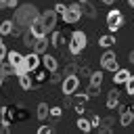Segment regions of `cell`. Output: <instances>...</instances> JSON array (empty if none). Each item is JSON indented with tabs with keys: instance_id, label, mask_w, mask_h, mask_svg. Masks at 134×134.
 I'll return each mask as SVG.
<instances>
[{
	"instance_id": "5b68a950",
	"label": "cell",
	"mask_w": 134,
	"mask_h": 134,
	"mask_svg": "<svg viewBox=\"0 0 134 134\" xmlns=\"http://www.w3.org/2000/svg\"><path fill=\"white\" fill-rule=\"evenodd\" d=\"M77 86H80V77H77L75 73H67V75L63 77L61 88H63V92H65V94H75Z\"/></svg>"
},
{
	"instance_id": "44dd1931",
	"label": "cell",
	"mask_w": 134,
	"mask_h": 134,
	"mask_svg": "<svg viewBox=\"0 0 134 134\" xmlns=\"http://www.w3.org/2000/svg\"><path fill=\"white\" fill-rule=\"evenodd\" d=\"M132 121H134V117H132L130 109H128V107H121V117H119V124H121V126H130Z\"/></svg>"
},
{
	"instance_id": "ba28073f",
	"label": "cell",
	"mask_w": 134,
	"mask_h": 134,
	"mask_svg": "<svg viewBox=\"0 0 134 134\" xmlns=\"http://www.w3.org/2000/svg\"><path fill=\"white\" fill-rule=\"evenodd\" d=\"M100 84H103V73L100 71H94L90 75V82H88V94H98Z\"/></svg>"
},
{
	"instance_id": "cb8c5ba5",
	"label": "cell",
	"mask_w": 134,
	"mask_h": 134,
	"mask_svg": "<svg viewBox=\"0 0 134 134\" xmlns=\"http://www.w3.org/2000/svg\"><path fill=\"white\" fill-rule=\"evenodd\" d=\"M80 6H82V15H86V17H94V15H96V10H94L92 4H88V2H80Z\"/></svg>"
},
{
	"instance_id": "7c38bea8",
	"label": "cell",
	"mask_w": 134,
	"mask_h": 134,
	"mask_svg": "<svg viewBox=\"0 0 134 134\" xmlns=\"http://www.w3.org/2000/svg\"><path fill=\"white\" fill-rule=\"evenodd\" d=\"M31 71H25V73H19V84L23 90H31L34 88V80H31Z\"/></svg>"
},
{
	"instance_id": "1f68e13d",
	"label": "cell",
	"mask_w": 134,
	"mask_h": 134,
	"mask_svg": "<svg viewBox=\"0 0 134 134\" xmlns=\"http://www.w3.org/2000/svg\"><path fill=\"white\" fill-rule=\"evenodd\" d=\"M75 113H80V115H84V100H80V103L75 105Z\"/></svg>"
},
{
	"instance_id": "7a4b0ae2",
	"label": "cell",
	"mask_w": 134,
	"mask_h": 134,
	"mask_svg": "<svg viewBox=\"0 0 134 134\" xmlns=\"http://www.w3.org/2000/svg\"><path fill=\"white\" fill-rule=\"evenodd\" d=\"M86 44H88L86 34H84L82 29H75V31L71 34V38H69V52H71V54H80V52L86 48Z\"/></svg>"
},
{
	"instance_id": "52a82bcc",
	"label": "cell",
	"mask_w": 134,
	"mask_h": 134,
	"mask_svg": "<svg viewBox=\"0 0 134 134\" xmlns=\"http://www.w3.org/2000/svg\"><path fill=\"white\" fill-rule=\"evenodd\" d=\"M57 10L52 8V10H44V13H40V19H42V23L46 25V29L48 31H52L54 29V25H57Z\"/></svg>"
},
{
	"instance_id": "ab89813d",
	"label": "cell",
	"mask_w": 134,
	"mask_h": 134,
	"mask_svg": "<svg viewBox=\"0 0 134 134\" xmlns=\"http://www.w3.org/2000/svg\"><path fill=\"white\" fill-rule=\"evenodd\" d=\"M2 80H4V75H0V88H2Z\"/></svg>"
},
{
	"instance_id": "2e32d148",
	"label": "cell",
	"mask_w": 134,
	"mask_h": 134,
	"mask_svg": "<svg viewBox=\"0 0 134 134\" xmlns=\"http://www.w3.org/2000/svg\"><path fill=\"white\" fill-rule=\"evenodd\" d=\"M46 50H48V38H46V36H42V38H38V40H36V44H34V52L44 54Z\"/></svg>"
},
{
	"instance_id": "4316f807",
	"label": "cell",
	"mask_w": 134,
	"mask_h": 134,
	"mask_svg": "<svg viewBox=\"0 0 134 134\" xmlns=\"http://www.w3.org/2000/svg\"><path fill=\"white\" fill-rule=\"evenodd\" d=\"M19 6V0H0V8H15Z\"/></svg>"
},
{
	"instance_id": "3957f363",
	"label": "cell",
	"mask_w": 134,
	"mask_h": 134,
	"mask_svg": "<svg viewBox=\"0 0 134 134\" xmlns=\"http://www.w3.org/2000/svg\"><path fill=\"white\" fill-rule=\"evenodd\" d=\"M100 67H103V69H107V71H113V73L119 69V65H117V59H115V52H113V50H109V48H107V50L103 52V57H100Z\"/></svg>"
},
{
	"instance_id": "30bf717a",
	"label": "cell",
	"mask_w": 134,
	"mask_h": 134,
	"mask_svg": "<svg viewBox=\"0 0 134 134\" xmlns=\"http://www.w3.org/2000/svg\"><path fill=\"white\" fill-rule=\"evenodd\" d=\"M29 29H31V31H34L38 38H42V36H46V34H48V29H46V25L42 23V19H40V17H36V19L31 21Z\"/></svg>"
},
{
	"instance_id": "e575fe53",
	"label": "cell",
	"mask_w": 134,
	"mask_h": 134,
	"mask_svg": "<svg viewBox=\"0 0 134 134\" xmlns=\"http://www.w3.org/2000/svg\"><path fill=\"white\" fill-rule=\"evenodd\" d=\"M88 96H90L88 92H80V94H75V98H77V100H88Z\"/></svg>"
},
{
	"instance_id": "603a6c76",
	"label": "cell",
	"mask_w": 134,
	"mask_h": 134,
	"mask_svg": "<svg viewBox=\"0 0 134 134\" xmlns=\"http://www.w3.org/2000/svg\"><path fill=\"white\" fill-rule=\"evenodd\" d=\"M36 113H38V119H48V115H50V109H48V105L46 103H40L38 105V109H36Z\"/></svg>"
},
{
	"instance_id": "836d02e7",
	"label": "cell",
	"mask_w": 134,
	"mask_h": 134,
	"mask_svg": "<svg viewBox=\"0 0 134 134\" xmlns=\"http://www.w3.org/2000/svg\"><path fill=\"white\" fill-rule=\"evenodd\" d=\"M80 73H82V75H88V77L92 75V71H90L88 67H82V65H80Z\"/></svg>"
},
{
	"instance_id": "ffe728a7",
	"label": "cell",
	"mask_w": 134,
	"mask_h": 134,
	"mask_svg": "<svg viewBox=\"0 0 134 134\" xmlns=\"http://www.w3.org/2000/svg\"><path fill=\"white\" fill-rule=\"evenodd\" d=\"M107 107H109V109L119 107V92H117V90H111V92H109V96H107Z\"/></svg>"
},
{
	"instance_id": "d590c367",
	"label": "cell",
	"mask_w": 134,
	"mask_h": 134,
	"mask_svg": "<svg viewBox=\"0 0 134 134\" xmlns=\"http://www.w3.org/2000/svg\"><path fill=\"white\" fill-rule=\"evenodd\" d=\"M90 124H92V128H94V126H100V117H98V115H94V117L90 119Z\"/></svg>"
},
{
	"instance_id": "8d00e7d4",
	"label": "cell",
	"mask_w": 134,
	"mask_h": 134,
	"mask_svg": "<svg viewBox=\"0 0 134 134\" xmlns=\"http://www.w3.org/2000/svg\"><path fill=\"white\" fill-rule=\"evenodd\" d=\"M128 59H130V63H134V50H132V52L128 54Z\"/></svg>"
},
{
	"instance_id": "f546056e",
	"label": "cell",
	"mask_w": 134,
	"mask_h": 134,
	"mask_svg": "<svg viewBox=\"0 0 134 134\" xmlns=\"http://www.w3.org/2000/svg\"><path fill=\"white\" fill-rule=\"evenodd\" d=\"M61 113H63V111H61V107H52V109H50V117H54V119H59V117H61Z\"/></svg>"
},
{
	"instance_id": "6da1fadb",
	"label": "cell",
	"mask_w": 134,
	"mask_h": 134,
	"mask_svg": "<svg viewBox=\"0 0 134 134\" xmlns=\"http://www.w3.org/2000/svg\"><path fill=\"white\" fill-rule=\"evenodd\" d=\"M36 17H40L38 8H36V6H31V4H23V6H19V8H17L15 25H17V27H29V25H31V21H34Z\"/></svg>"
},
{
	"instance_id": "277c9868",
	"label": "cell",
	"mask_w": 134,
	"mask_h": 134,
	"mask_svg": "<svg viewBox=\"0 0 134 134\" xmlns=\"http://www.w3.org/2000/svg\"><path fill=\"white\" fill-rule=\"evenodd\" d=\"M121 25H124L121 10H109L107 13V27H109V31H117Z\"/></svg>"
},
{
	"instance_id": "ac0fdd59",
	"label": "cell",
	"mask_w": 134,
	"mask_h": 134,
	"mask_svg": "<svg viewBox=\"0 0 134 134\" xmlns=\"http://www.w3.org/2000/svg\"><path fill=\"white\" fill-rule=\"evenodd\" d=\"M6 61H10L13 65H17V67H19V65L25 61V57H23L21 52H17V50H8V54H6Z\"/></svg>"
},
{
	"instance_id": "484cf974",
	"label": "cell",
	"mask_w": 134,
	"mask_h": 134,
	"mask_svg": "<svg viewBox=\"0 0 134 134\" xmlns=\"http://www.w3.org/2000/svg\"><path fill=\"white\" fill-rule=\"evenodd\" d=\"M77 128H80L82 132H90V130H92V124H90L88 119H84V117H80V119H77Z\"/></svg>"
},
{
	"instance_id": "b9f144b4",
	"label": "cell",
	"mask_w": 134,
	"mask_h": 134,
	"mask_svg": "<svg viewBox=\"0 0 134 134\" xmlns=\"http://www.w3.org/2000/svg\"><path fill=\"white\" fill-rule=\"evenodd\" d=\"M0 46H2V36H0Z\"/></svg>"
},
{
	"instance_id": "d6a6232c",
	"label": "cell",
	"mask_w": 134,
	"mask_h": 134,
	"mask_svg": "<svg viewBox=\"0 0 134 134\" xmlns=\"http://www.w3.org/2000/svg\"><path fill=\"white\" fill-rule=\"evenodd\" d=\"M6 54H8V52H6V46L2 44V46H0V63H2L4 59H6Z\"/></svg>"
},
{
	"instance_id": "d6986e66",
	"label": "cell",
	"mask_w": 134,
	"mask_h": 134,
	"mask_svg": "<svg viewBox=\"0 0 134 134\" xmlns=\"http://www.w3.org/2000/svg\"><path fill=\"white\" fill-rule=\"evenodd\" d=\"M50 44H52L54 48H63V44H65V31H54Z\"/></svg>"
},
{
	"instance_id": "f35d334b",
	"label": "cell",
	"mask_w": 134,
	"mask_h": 134,
	"mask_svg": "<svg viewBox=\"0 0 134 134\" xmlns=\"http://www.w3.org/2000/svg\"><path fill=\"white\" fill-rule=\"evenodd\" d=\"M128 4H130V6H132V8H134V0H128Z\"/></svg>"
},
{
	"instance_id": "7402d4cb",
	"label": "cell",
	"mask_w": 134,
	"mask_h": 134,
	"mask_svg": "<svg viewBox=\"0 0 134 134\" xmlns=\"http://www.w3.org/2000/svg\"><path fill=\"white\" fill-rule=\"evenodd\" d=\"M13 31H15L13 21H2L0 23V36H13Z\"/></svg>"
},
{
	"instance_id": "9a60e30c",
	"label": "cell",
	"mask_w": 134,
	"mask_h": 134,
	"mask_svg": "<svg viewBox=\"0 0 134 134\" xmlns=\"http://www.w3.org/2000/svg\"><path fill=\"white\" fill-rule=\"evenodd\" d=\"M0 75H4V77L6 75H17V65H13L10 61H6V63L2 61L0 63Z\"/></svg>"
},
{
	"instance_id": "4fadbf2b",
	"label": "cell",
	"mask_w": 134,
	"mask_h": 134,
	"mask_svg": "<svg viewBox=\"0 0 134 134\" xmlns=\"http://www.w3.org/2000/svg\"><path fill=\"white\" fill-rule=\"evenodd\" d=\"M128 77H130V71H128V69H117V71L113 73V82H115V86H124V84L128 82Z\"/></svg>"
},
{
	"instance_id": "9c48e42d",
	"label": "cell",
	"mask_w": 134,
	"mask_h": 134,
	"mask_svg": "<svg viewBox=\"0 0 134 134\" xmlns=\"http://www.w3.org/2000/svg\"><path fill=\"white\" fill-rule=\"evenodd\" d=\"M23 65H25V69H27V71H36V69L42 65V61H40V54H38V52L25 54V61H23Z\"/></svg>"
},
{
	"instance_id": "4dcf8cb0",
	"label": "cell",
	"mask_w": 134,
	"mask_h": 134,
	"mask_svg": "<svg viewBox=\"0 0 134 134\" xmlns=\"http://www.w3.org/2000/svg\"><path fill=\"white\" fill-rule=\"evenodd\" d=\"M52 130H50V126H40L38 128V134H50Z\"/></svg>"
},
{
	"instance_id": "74e56055",
	"label": "cell",
	"mask_w": 134,
	"mask_h": 134,
	"mask_svg": "<svg viewBox=\"0 0 134 134\" xmlns=\"http://www.w3.org/2000/svg\"><path fill=\"white\" fill-rule=\"evenodd\" d=\"M100 2H105V4H113L115 0H100Z\"/></svg>"
},
{
	"instance_id": "8fae6325",
	"label": "cell",
	"mask_w": 134,
	"mask_h": 134,
	"mask_svg": "<svg viewBox=\"0 0 134 134\" xmlns=\"http://www.w3.org/2000/svg\"><path fill=\"white\" fill-rule=\"evenodd\" d=\"M42 67H46V69H48L50 73H54L59 65H57V59H54L52 54H48V52H44V54H42Z\"/></svg>"
},
{
	"instance_id": "e0dca14e",
	"label": "cell",
	"mask_w": 134,
	"mask_h": 134,
	"mask_svg": "<svg viewBox=\"0 0 134 134\" xmlns=\"http://www.w3.org/2000/svg\"><path fill=\"white\" fill-rule=\"evenodd\" d=\"M98 46H100V48H111V46H115V36H111V34L100 36V38H98Z\"/></svg>"
},
{
	"instance_id": "d4e9b609",
	"label": "cell",
	"mask_w": 134,
	"mask_h": 134,
	"mask_svg": "<svg viewBox=\"0 0 134 134\" xmlns=\"http://www.w3.org/2000/svg\"><path fill=\"white\" fill-rule=\"evenodd\" d=\"M23 40H25V44H27V46H31V48H34V44H36V40H38V36H36V34H34V31H31V29L27 27V31H25V36H23Z\"/></svg>"
},
{
	"instance_id": "60d3db41",
	"label": "cell",
	"mask_w": 134,
	"mask_h": 134,
	"mask_svg": "<svg viewBox=\"0 0 134 134\" xmlns=\"http://www.w3.org/2000/svg\"><path fill=\"white\" fill-rule=\"evenodd\" d=\"M77 2H88V0H77Z\"/></svg>"
},
{
	"instance_id": "5bb4252c",
	"label": "cell",
	"mask_w": 134,
	"mask_h": 134,
	"mask_svg": "<svg viewBox=\"0 0 134 134\" xmlns=\"http://www.w3.org/2000/svg\"><path fill=\"white\" fill-rule=\"evenodd\" d=\"M0 111H2V121H4V124L17 121V117H15V111H17V109H15V107H2Z\"/></svg>"
},
{
	"instance_id": "f1b7e54d",
	"label": "cell",
	"mask_w": 134,
	"mask_h": 134,
	"mask_svg": "<svg viewBox=\"0 0 134 134\" xmlns=\"http://www.w3.org/2000/svg\"><path fill=\"white\" fill-rule=\"evenodd\" d=\"M67 8H69V6H65V4H63V2H59V4H57V6H54V10H57V15H61V17H63V15H65V13H67Z\"/></svg>"
},
{
	"instance_id": "83f0119b",
	"label": "cell",
	"mask_w": 134,
	"mask_h": 134,
	"mask_svg": "<svg viewBox=\"0 0 134 134\" xmlns=\"http://www.w3.org/2000/svg\"><path fill=\"white\" fill-rule=\"evenodd\" d=\"M124 86H126V92H128V94L132 96V94H134V77L130 75V77H128V82H126Z\"/></svg>"
},
{
	"instance_id": "8992f818",
	"label": "cell",
	"mask_w": 134,
	"mask_h": 134,
	"mask_svg": "<svg viewBox=\"0 0 134 134\" xmlns=\"http://www.w3.org/2000/svg\"><path fill=\"white\" fill-rule=\"evenodd\" d=\"M80 19H82V6H80V2L77 4H71L67 8V13L63 15V21L65 23H77Z\"/></svg>"
}]
</instances>
